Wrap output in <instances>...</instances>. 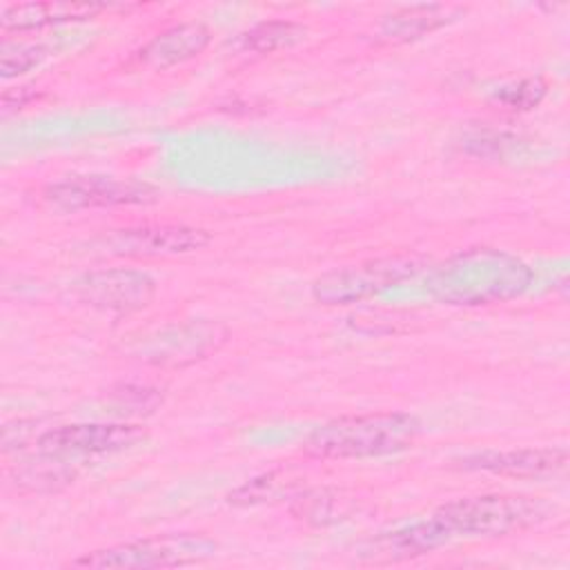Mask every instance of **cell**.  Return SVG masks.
I'll use <instances>...</instances> for the list:
<instances>
[{"instance_id": "1", "label": "cell", "mask_w": 570, "mask_h": 570, "mask_svg": "<svg viewBox=\"0 0 570 570\" xmlns=\"http://www.w3.org/2000/svg\"><path fill=\"white\" fill-rule=\"evenodd\" d=\"M532 278V269L521 258L501 249L474 247L436 267L432 292L450 305H492L521 296Z\"/></svg>"}, {"instance_id": "2", "label": "cell", "mask_w": 570, "mask_h": 570, "mask_svg": "<svg viewBox=\"0 0 570 570\" xmlns=\"http://www.w3.org/2000/svg\"><path fill=\"white\" fill-rule=\"evenodd\" d=\"M421 421L407 412H372L332 419L314 428L303 452L314 459H372L412 448Z\"/></svg>"}, {"instance_id": "3", "label": "cell", "mask_w": 570, "mask_h": 570, "mask_svg": "<svg viewBox=\"0 0 570 570\" xmlns=\"http://www.w3.org/2000/svg\"><path fill=\"white\" fill-rule=\"evenodd\" d=\"M550 505L525 494H479L443 503L434 519L454 537H503L539 525Z\"/></svg>"}, {"instance_id": "4", "label": "cell", "mask_w": 570, "mask_h": 570, "mask_svg": "<svg viewBox=\"0 0 570 570\" xmlns=\"http://www.w3.org/2000/svg\"><path fill=\"white\" fill-rule=\"evenodd\" d=\"M214 554L216 541L209 537L196 532H174L91 550L69 561V566L85 570H149L196 566L212 559Z\"/></svg>"}, {"instance_id": "5", "label": "cell", "mask_w": 570, "mask_h": 570, "mask_svg": "<svg viewBox=\"0 0 570 570\" xmlns=\"http://www.w3.org/2000/svg\"><path fill=\"white\" fill-rule=\"evenodd\" d=\"M425 261L414 254H396L345 265L325 272L312 285V296L323 305H347L372 298L423 269Z\"/></svg>"}, {"instance_id": "6", "label": "cell", "mask_w": 570, "mask_h": 570, "mask_svg": "<svg viewBox=\"0 0 570 570\" xmlns=\"http://www.w3.org/2000/svg\"><path fill=\"white\" fill-rule=\"evenodd\" d=\"M73 294L91 309L107 314H134L154 301L156 281L142 269L107 267L82 274L73 283Z\"/></svg>"}, {"instance_id": "7", "label": "cell", "mask_w": 570, "mask_h": 570, "mask_svg": "<svg viewBox=\"0 0 570 570\" xmlns=\"http://www.w3.org/2000/svg\"><path fill=\"white\" fill-rule=\"evenodd\" d=\"M158 191L147 183L120 180L111 176H67L45 189V200L65 212L147 205Z\"/></svg>"}, {"instance_id": "8", "label": "cell", "mask_w": 570, "mask_h": 570, "mask_svg": "<svg viewBox=\"0 0 570 570\" xmlns=\"http://www.w3.org/2000/svg\"><path fill=\"white\" fill-rule=\"evenodd\" d=\"M145 436L147 432L134 423H76L45 430L33 439V445L38 454L65 459L120 452Z\"/></svg>"}, {"instance_id": "9", "label": "cell", "mask_w": 570, "mask_h": 570, "mask_svg": "<svg viewBox=\"0 0 570 570\" xmlns=\"http://www.w3.org/2000/svg\"><path fill=\"white\" fill-rule=\"evenodd\" d=\"M209 234L189 225H142L116 229L102 238L107 254L125 258H171L203 249Z\"/></svg>"}, {"instance_id": "10", "label": "cell", "mask_w": 570, "mask_h": 570, "mask_svg": "<svg viewBox=\"0 0 570 570\" xmlns=\"http://www.w3.org/2000/svg\"><path fill=\"white\" fill-rule=\"evenodd\" d=\"M463 470L490 472L517 479H550L568 468V450L563 448H519V450H483L459 461Z\"/></svg>"}, {"instance_id": "11", "label": "cell", "mask_w": 570, "mask_h": 570, "mask_svg": "<svg viewBox=\"0 0 570 570\" xmlns=\"http://www.w3.org/2000/svg\"><path fill=\"white\" fill-rule=\"evenodd\" d=\"M450 539L452 534L434 517H430L396 530L379 532L376 537L367 539L356 554L365 563H396L428 554L445 546Z\"/></svg>"}, {"instance_id": "12", "label": "cell", "mask_w": 570, "mask_h": 570, "mask_svg": "<svg viewBox=\"0 0 570 570\" xmlns=\"http://www.w3.org/2000/svg\"><path fill=\"white\" fill-rule=\"evenodd\" d=\"M209 40L212 31L203 22H180L156 33L138 51V58L151 69H169L203 53Z\"/></svg>"}, {"instance_id": "13", "label": "cell", "mask_w": 570, "mask_h": 570, "mask_svg": "<svg viewBox=\"0 0 570 570\" xmlns=\"http://www.w3.org/2000/svg\"><path fill=\"white\" fill-rule=\"evenodd\" d=\"M105 7L94 2H67V0H45V2H18L0 13V24L4 31H33L45 27H56L65 22H78L94 18Z\"/></svg>"}, {"instance_id": "14", "label": "cell", "mask_w": 570, "mask_h": 570, "mask_svg": "<svg viewBox=\"0 0 570 570\" xmlns=\"http://www.w3.org/2000/svg\"><path fill=\"white\" fill-rule=\"evenodd\" d=\"M227 332L225 327L216 323H185V325H174L169 330H163L156 334L151 345H160V350H154L151 356L156 363H183V361H194L200 354L216 350L225 341Z\"/></svg>"}, {"instance_id": "15", "label": "cell", "mask_w": 570, "mask_h": 570, "mask_svg": "<svg viewBox=\"0 0 570 570\" xmlns=\"http://www.w3.org/2000/svg\"><path fill=\"white\" fill-rule=\"evenodd\" d=\"M463 13L465 9L459 4H412L385 16L379 31L392 42H410L448 27Z\"/></svg>"}, {"instance_id": "16", "label": "cell", "mask_w": 570, "mask_h": 570, "mask_svg": "<svg viewBox=\"0 0 570 570\" xmlns=\"http://www.w3.org/2000/svg\"><path fill=\"white\" fill-rule=\"evenodd\" d=\"M305 33L307 29L294 20H263L240 33V47L254 53H274L298 45Z\"/></svg>"}, {"instance_id": "17", "label": "cell", "mask_w": 570, "mask_h": 570, "mask_svg": "<svg viewBox=\"0 0 570 570\" xmlns=\"http://www.w3.org/2000/svg\"><path fill=\"white\" fill-rule=\"evenodd\" d=\"M42 456H47V454H42ZM73 476H76V472L67 463H62L58 456H47V461L20 465L13 472L16 485L31 490V492L60 490V488L69 485L73 481Z\"/></svg>"}, {"instance_id": "18", "label": "cell", "mask_w": 570, "mask_h": 570, "mask_svg": "<svg viewBox=\"0 0 570 570\" xmlns=\"http://www.w3.org/2000/svg\"><path fill=\"white\" fill-rule=\"evenodd\" d=\"M47 51L40 45H22V42H4L0 53V73L2 78H13L31 71L45 60Z\"/></svg>"}, {"instance_id": "19", "label": "cell", "mask_w": 570, "mask_h": 570, "mask_svg": "<svg viewBox=\"0 0 570 570\" xmlns=\"http://www.w3.org/2000/svg\"><path fill=\"white\" fill-rule=\"evenodd\" d=\"M546 96V82L541 78H523L510 87L497 91L494 100L508 109H532Z\"/></svg>"}]
</instances>
